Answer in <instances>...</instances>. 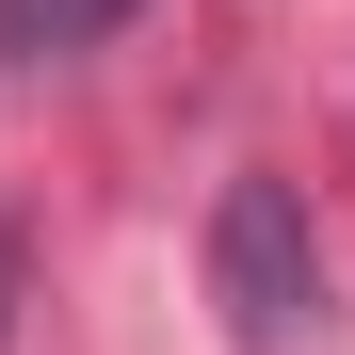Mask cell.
Returning a JSON list of instances; mask_svg holds the SVG:
<instances>
[{"mask_svg": "<svg viewBox=\"0 0 355 355\" xmlns=\"http://www.w3.org/2000/svg\"><path fill=\"white\" fill-rule=\"evenodd\" d=\"M113 17H146V0H0V49H17V65H49V49H97Z\"/></svg>", "mask_w": 355, "mask_h": 355, "instance_id": "7a4b0ae2", "label": "cell"}, {"mask_svg": "<svg viewBox=\"0 0 355 355\" xmlns=\"http://www.w3.org/2000/svg\"><path fill=\"white\" fill-rule=\"evenodd\" d=\"M210 307H226L243 355H291L323 323V259H307L291 178H226V194H210Z\"/></svg>", "mask_w": 355, "mask_h": 355, "instance_id": "6da1fadb", "label": "cell"}]
</instances>
